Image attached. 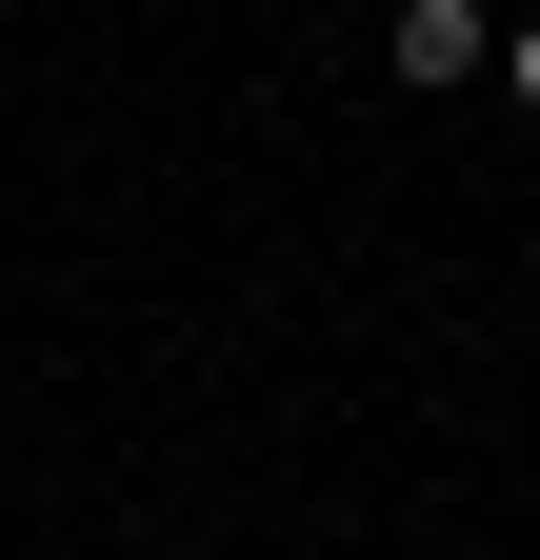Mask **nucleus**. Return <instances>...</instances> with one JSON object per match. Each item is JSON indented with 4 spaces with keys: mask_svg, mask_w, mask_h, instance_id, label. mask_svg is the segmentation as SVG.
I'll return each mask as SVG.
<instances>
[{
    "mask_svg": "<svg viewBox=\"0 0 540 560\" xmlns=\"http://www.w3.org/2000/svg\"><path fill=\"white\" fill-rule=\"evenodd\" d=\"M481 60H501L481 0H400V81H481Z\"/></svg>",
    "mask_w": 540,
    "mask_h": 560,
    "instance_id": "f257e3e1",
    "label": "nucleus"
},
{
    "mask_svg": "<svg viewBox=\"0 0 540 560\" xmlns=\"http://www.w3.org/2000/svg\"><path fill=\"white\" fill-rule=\"evenodd\" d=\"M501 81H520V101H540V21H501Z\"/></svg>",
    "mask_w": 540,
    "mask_h": 560,
    "instance_id": "f03ea898",
    "label": "nucleus"
}]
</instances>
